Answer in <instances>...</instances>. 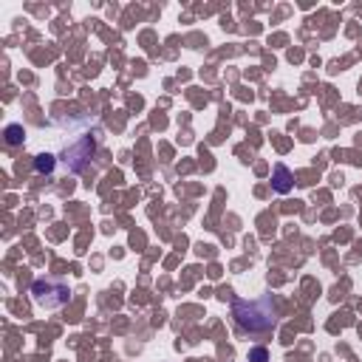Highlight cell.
Listing matches in <instances>:
<instances>
[{
	"mask_svg": "<svg viewBox=\"0 0 362 362\" xmlns=\"http://www.w3.org/2000/svg\"><path fill=\"white\" fill-rule=\"evenodd\" d=\"M3 136H6V144L17 147V144H23V139H26V131H23V125H9V128L3 131Z\"/></svg>",
	"mask_w": 362,
	"mask_h": 362,
	"instance_id": "obj_5",
	"label": "cell"
},
{
	"mask_svg": "<svg viewBox=\"0 0 362 362\" xmlns=\"http://www.w3.org/2000/svg\"><path fill=\"white\" fill-rule=\"evenodd\" d=\"M249 362H269V351H266L263 345L249 348Z\"/></svg>",
	"mask_w": 362,
	"mask_h": 362,
	"instance_id": "obj_7",
	"label": "cell"
},
{
	"mask_svg": "<svg viewBox=\"0 0 362 362\" xmlns=\"http://www.w3.org/2000/svg\"><path fill=\"white\" fill-rule=\"evenodd\" d=\"M32 297H35V303L40 309H59V306L68 303L71 292H68V286L63 280H43L40 278L32 286Z\"/></svg>",
	"mask_w": 362,
	"mask_h": 362,
	"instance_id": "obj_2",
	"label": "cell"
},
{
	"mask_svg": "<svg viewBox=\"0 0 362 362\" xmlns=\"http://www.w3.org/2000/svg\"><path fill=\"white\" fill-rule=\"evenodd\" d=\"M232 317H235L238 328L258 334V331H269L278 325V306H275V300H272V294H260L255 300H235Z\"/></svg>",
	"mask_w": 362,
	"mask_h": 362,
	"instance_id": "obj_1",
	"label": "cell"
},
{
	"mask_svg": "<svg viewBox=\"0 0 362 362\" xmlns=\"http://www.w3.org/2000/svg\"><path fill=\"white\" fill-rule=\"evenodd\" d=\"M94 150H97L94 136H79L74 144H68V147H66V164H68V170L79 173V170L85 167V162L94 156Z\"/></svg>",
	"mask_w": 362,
	"mask_h": 362,
	"instance_id": "obj_3",
	"label": "cell"
},
{
	"mask_svg": "<svg viewBox=\"0 0 362 362\" xmlns=\"http://www.w3.org/2000/svg\"><path fill=\"white\" fill-rule=\"evenodd\" d=\"M54 164H57V162H54V156H51V153H43V156H37V159H35V170H37V173H46V175L54 170Z\"/></svg>",
	"mask_w": 362,
	"mask_h": 362,
	"instance_id": "obj_6",
	"label": "cell"
},
{
	"mask_svg": "<svg viewBox=\"0 0 362 362\" xmlns=\"http://www.w3.org/2000/svg\"><path fill=\"white\" fill-rule=\"evenodd\" d=\"M272 187H275V193H280V196L292 193L294 175H292V170L286 164H275V173H272Z\"/></svg>",
	"mask_w": 362,
	"mask_h": 362,
	"instance_id": "obj_4",
	"label": "cell"
}]
</instances>
